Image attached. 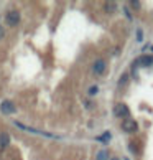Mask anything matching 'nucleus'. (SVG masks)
Instances as JSON below:
<instances>
[{
    "mask_svg": "<svg viewBox=\"0 0 153 160\" xmlns=\"http://www.w3.org/2000/svg\"><path fill=\"white\" fill-rule=\"evenodd\" d=\"M114 116L119 117V119H128L130 109H128L123 102H119V104H115V108H114Z\"/></svg>",
    "mask_w": 153,
    "mask_h": 160,
    "instance_id": "f257e3e1",
    "label": "nucleus"
},
{
    "mask_svg": "<svg viewBox=\"0 0 153 160\" xmlns=\"http://www.w3.org/2000/svg\"><path fill=\"white\" fill-rule=\"evenodd\" d=\"M122 129H123V132H127V134H135L138 130V124L128 117V119L122 121Z\"/></svg>",
    "mask_w": 153,
    "mask_h": 160,
    "instance_id": "f03ea898",
    "label": "nucleus"
},
{
    "mask_svg": "<svg viewBox=\"0 0 153 160\" xmlns=\"http://www.w3.org/2000/svg\"><path fill=\"white\" fill-rule=\"evenodd\" d=\"M5 20H7V23L10 27H17L20 23V12L18 10H10L7 17H5Z\"/></svg>",
    "mask_w": 153,
    "mask_h": 160,
    "instance_id": "7ed1b4c3",
    "label": "nucleus"
},
{
    "mask_svg": "<svg viewBox=\"0 0 153 160\" xmlns=\"http://www.w3.org/2000/svg\"><path fill=\"white\" fill-rule=\"evenodd\" d=\"M105 68H107V63H105L102 58L96 60V61H94V64H92V71H94L96 74H102L104 71H105Z\"/></svg>",
    "mask_w": 153,
    "mask_h": 160,
    "instance_id": "20e7f679",
    "label": "nucleus"
},
{
    "mask_svg": "<svg viewBox=\"0 0 153 160\" xmlns=\"http://www.w3.org/2000/svg\"><path fill=\"white\" fill-rule=\"evenodd\" d=\"M0 111H2L3 114H13L15 112V104L12 102V101H3V102L0 104Z\"/></svg>",
    "mask_w": 153,
    "mask_h": 160,
    "instance_id": "39448f33",
    "label": "nucleus"
},
{
    "mask_svg": "<svg viewBox=\"0 0 153 160\" xmlns=\"http://www.w3.org/2000/svg\"><path fill=\"white\" fill-rule=\"evenodd\" d=\"M137 64H138V66H143V68L151 66V64H153V56L151 55H142L137 60Z\"/></svg>",
    "mask_w": 153,
    "mask_h": 160,
    "instance_id": "423d86ee",
    "label": "nucleus"
},
{
    "mask_svg": "<svg viewBox=\"0 0 153 160\" xmlns=\"http://www.w3.org/2000/svg\"><path fill=\"white\" fill-rule=\"evenodd\" d=\"M115 10H117V2H114V0L104 2V12L105 13H114Z\"/></svg>",
    "mask_w": 153,
    "mask_h": 160,
    "instance_id": "0eeeda50",
    "label": "nucleus"
},
{
    "mask_svg": "<svg viewBox=\"0 0 153 160\" xmlns=\"http://www.w3.org/2000/svg\"><path fill=\"white\" fill-rule=\"evenodd\" d=\"M8 144H10V134L0 132V149H5Z\"/></svg>",
    "mask_w": 153,
    "mask_h": 160,
    "instance_id": "6e6552de",
    "label": "nucleus"
},
{
    "mask_svg": "<svg viewBox=\"0 0 153 160\" xmlns=\"http://www.w3.org/2000/svg\"><path fill=\"white\" fill-rule=\"evenodd\" d=\"M96 160H109V150H105V149L99 150L96 153Z\"/></svg>",
    "mask_w": 153,
    "mask_h": 160,
    "instance_id": "1a4fd4ad",
    "label": "nucleus"
},
{
    "mask_svg": "<svg viewBox=\"0 0 153 160\" xmlns=\"http://www.w3.org/2000/svg\"><path fill=\"white\" fill-rule=\"evenodd\" d=\"M110 137H112V135H110V132H104L102 135H99V137H97V140L102 142V144H109Z\"/></svg>",
    "mask_w": 153,
    "mask_h": 160,
    "instance_id": "9d476101",
    "label": "nucleus"
},
{
    "mask_svg": "<svg viewBox=\"0 0 153 160\" xmlns=\"http://www.w3.org/2000/svg\"><path fill=\"white\" fill-rule=\"evenodd\" d=\"M127 82H128V74L125 73V74H122V78L119 79V86L122 88V86H125V84H127Z\"/></svg>",
    "mask_w": 153,
    "mask_h": 160,
    "instance_id": "9b49d317",
    "label": "nucleus"
},
{
    "mask_svg": "<svg viewBox=\"0 0 153 160\" xmlns=\"http://www.w3.org/2000/svg\"><path fill=\"white\" fill-rule=\"evenodd\" d=\"M130 7H132V8H135V10H140L142 3H140L138 0H132V2H130Z\"/></svg>",
    "mask_w": 153,
    "mask_h": 160,
    "instance_id": "f8f14e48",
    "label": "nucleus"
},
{
    "mask_svg": "<svg viewBox=\"0 0 153 160\" xmlns=\"http://www.w3.org/2000/svg\"><path fill=\"white\" fill-rule=\"evenodd\" d=\"M87 92H89V96H96V94L99 92V88H97V86H91Z\"/></svg>",
    "mask_w": 153,
    "mask_h": 160,
    "instance_id": "ddd939ff",
    "label": "nucleus"
},
{
    "mask_svg": "<svg viewBox=\"0 0 153 160\" xmlns=\"http://www.w3.org/2000/svg\"><path fill=\"white\" fill-rule=\"evenodd\" d=\"M137 40H138V41H142V40H143V33H142V30H138V32H137Z\"/></svg>",
    "mask_w": 153,
    "mask_h": 160,
    "instance_id": "4468645a",
    "label": "nucleus"
},
{
    "mask_svg": "<svg viewBox=\"0 0 153 160\" xmlns=\"http://www.w3.org/2000/svg\"><path fill=\"white\" fill-rule=\"evenodd\" d=\"M3 37H5V32H3V28H2V27H0V40H2Z\"/></svg>",
    "mask_w": 153,
    "mask_h": 160,
    "instance_id": "2eb2a0df",
    "label": "nucleus"
},
{
    "mask_svg": "<svg viewBox=\"0 0 153 160\" xmlns=\"http://www.w3.org/2000/svg\"><path fill=\"white\" fill-rule=\"evenodd\" d=\"M110 160H119V158H110Z\"/></svg>",
    "mask_w": 153,
    "mask_h": 160,
    "instance_id": "dca6fc26",
    "label": "nucleus"
},
{
    "mask_svg": "<svg viewBox=\"0 0 153 160\" xmlns=\"http://www.w3.org/2000/svg\"><path fill=\"white\" fill-rule=\"evenodd\" d=\"M151 51H153V46H151Z\"/></svg>",
    "mask_w": 153,
    "mask_h": 160,
    "instance_id": "f3484780",
    "label": "nucleus"
}]
</instances>
